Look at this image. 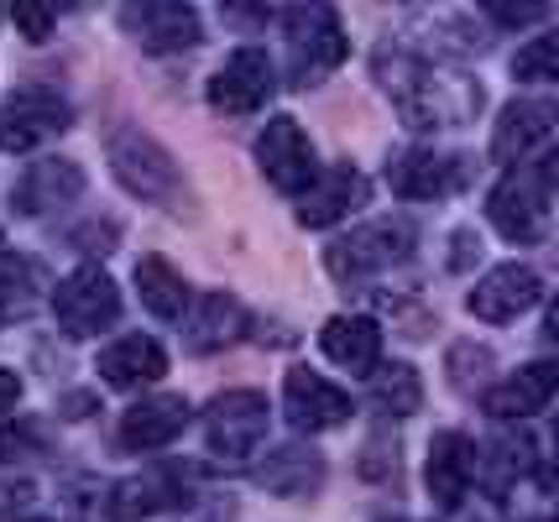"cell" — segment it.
Wrapping results in <instances>:
<instances>
[{
  "label": "cell",
  "instance_id": "6da1fadb",
  "mask_svg": "<svg viewBox=\"0 0 559 522\" xmlns=\"http://www.w3.org/2000/svg\"><path fill=\"white\" fill-rule=\"evenodd\" d=\"M382 84L397 100L403 121H414L418 131H444V125H465L476 110H481V89L465 74H450L439 63H418V58H403L392 63L382 58Z\"/></svg>",
  "mask_w": 559,
  "mask_h": 522
},
{
  "label": "cell",
  "instance_id": "7a4b0ae2",
  "mask_svg": "<svg viewBox=\"0 0 559 522\" xmlns=\"http://www.w3.org/2000/svg\"><path fill=\"white\" fill-rule=\"evenodd\" d=\"M283 37H288V78L293 89H314L324 74H335L345 63V26L330 5H288L283 16Z\"/></svg>",
  "mask_w": 559,
  "mask_h": 522
},
{
  "label": "cell",
  "instance_id": "3957f363",
  "mask_svg": "<svg viewBox=\"0 0 559 522\" xmlns=\"http://www.w3.org/2000/svg\"><path fill=\"white\" fill-rule=\"evenodd\" d=\"M110 173H116L126 194H136L146 204H168L173 215H183V204H189V189H183V173H178L173 151L157 147L146 131L110 136Z\"/></svg>",
  "mask_w": 559,
  "mask_h": 522
},
{
  "label": "cell",
  "instance_id": "277c9868",
  "mask_svg": "<svg viewBox=\"0 0 559 522\" xmlns=\"http://www.w3.org/2000/svg\"><path fill=\"white\" fill-rule=\"evenodd\" d=\"M414 241H418V230L408 215H382V220H366L361 230L341 235L335 246H324V267H330L335 282H366V277L408 262Z\"/></svg>",
  "mask_w": 559,
  "mask_h": 522
},
{
  "label": "cell",
  "instance_id": "5b68a950",
  "mask_svg": "<svg viewBox=\"0 0 559 522\" xmlns=\"http://www.w3.org/2000/svg\"><path fill=\"white\" fill-rule=\"evenodd\" d=\"M267 398L262 392H219L204 413H199V428H204V449H210V460L215 465H241L251 460V449L262 445V434H267Z\"/></svg>",
  "mask_w": 559,
  "mask_h": 522
},
{
  "label": "cell",
  "instance_id": "8992f818",
  "mask_svg": "<svg viewBox=\"0 0 559 522\" xmlns=\"http://www.w3.org/2000/svg\"><path fill=\"white\" fill-rule=\"evenodd\" d=\"M52 319L69 340H95L121 319V293L105 267H73L58 288H52Z\"/></svg>",
  "mask_w": 559,
  "mask_h": 522
},
{
  "label": "cell",
  "instance_id": "52a82bcc",
  "mask_svg": "<svg viewBox=\"0 0 559 522\" xmlns=\"http://www.w3.org/2000/svg\"><path fill=\"white\" fill-rule=\"evenodd\" d=\"M476 178L471 157L461 151H435V147H397L388 157V183L397 199L408 204H435V199H450L461 194L465 183Z\"/></svg>",
  "mask_w": 559,
  "mask_h": 522
},
{
  "label": "cell",
  "instance_id": "ba28073f",
  "mask_svg": "<svg viewBox=\"0 0 559 522\" xmlns=\"http://www.w3.org/2000/svg\"><path fill=\"white\" fill-rule=\"evenodd\" d=\"M73 125V110L63 95L52 89H22L11 100H0V151L22 157V151H37L43 142L63 136Z\"/></svg>",
  "mask_w": 559,
  "mask_h": 522
},
{
  "label": "cell",
  "instance_id": "9c48e42d",
  "mask_svg": "<svg viewBox=\"0 0 559 522\" xmlns=\"http://www.w3.org/2000/svg\"><path fill=\"white\" fill-rule=\"evenodd\" d=\"M257 162H262V173H267L272 189H283V194H309L314 178L324 173L309 131L293 121V116H277V121L257 136Z\"/></svg>",
  "mask_w": 559,
  "mask_h": 522
},
{
  "label": "cell",
  "instance_id": "30bf717a",
  "mask_svg": "<svg viewBox=\"0 0 559 522\" xmlns=\"http://www.w3.org/2000/svg\"><path fill=\"white\" fill-rule=\"evenodd\" d=\"M491 224L508 235L512 246H534L549 235V204H544V178L528 173V168H512L497 189H491L487 204Z\"/></svg>",
  "mask_w": 559,
  "mask_h": 522
},
{
  "label": "cell",
  "instance_id": "8fae6325",
  "mask_svg": "<svg viewBox=\"0 0 559 522\" xmlns=\"http://www.w3.org/2000/svg\"><path fill=\"white\" fill-rule=\"evenodd\" d=\"M189 398L178 392H152V398L131 402L121 418H116V445L126 454H157L163 445H173L183 428H189Z\"/></svg>",
  "mask_w": 559,
  "mask_h": 522
},
{
  "label": "cell",
  "instance_id": "7c38bea8",
  "mask_svg": "<svg viewBox=\"0 0 559 522\" xmlns=\"http://www.w3.org/2000/svg\"><path fill=\"white\" fill-rule=\"evenodd\" d=\"M283 418L298 434H324V428H341L350 418V398H345L335 381L309 372V366H293L283 376Z\"/></svg>",
  "mask_w": 559,
  "mask_h": 522
},
{
  "label": "cell",
  "instance_id": "4fadbf2b",
  "mask_svg": "<svg viewBox=\"0 0 559 522\" xmlns=\"http://www.w3.org/2000/svg\"><path fill=\"white\" fill-rule=\"evenodd\" d=\"M272 84H277V74H272L267 52L236 48L215 69V78H210V105H215L219 116H251V110L272 95Z\"/></svg>",
  "mask_w": 559,
  "mask_h": 522
},
{
  "label": "cell",
  "instance_id": "5bb4252c",
  "mask_svg": "<svg viewBox=\"0 0 559 522\" xmlns=\"http://www.w3.org/2000/svg\"><path fill=\"white\" fill-rule=\"evenodd\" d=\"M189 501V465H146L121 486H110V518L116 522H142L152 512H168Z\"/></svg>",
  "mask_w": 559,
  "mask_h": 522
},
{
  "label": "cell",
  "instance_id": "9a60e30c",
  "mask_svg": "<svg viewBox=\"0 0 559 522\" xmlns=\"http://www.w3.org/2000/svg\"><path fill=\"white\" fill-rule=\"evenodd\" d=\"M79 194H84V173H79V162L43 157V162H32V168L11 183V209L26 215V220H37V215H58V209H69Z\"/></svg>",
  "mask_w": 559,
  "mask_h": 522
},
{
  "label": "cell",
  "instance_id": "2e32d148",
  "mask_svg": "<svg viewBox=\"0 0 559 522\" xmlns=\"http://www.w3.org/2000/svg\"><path fill=\"white\" fill-rule=\"evenodd\" d=\"M371 204V183H366L361 168H350V162H335V168H324L314 178V189L298 199V224H309V230H324V224H341L345 215H356Z\"/></svg>",
  "mask_w": 559,
  "mask_h": 522
},
{
  "label": "cell",
  "instance_id": "e0dca14e",
  "mask_svg": "<svg viewBox=\"0 0 559 522\" xmlns=\"http://www.w3.org/2000/svg\"><path fill=\"white\" fill-rule=\"evenodd\" d=\"M559 125V105L555 100H512L502 105V116H497V125H491V162L497 168H518L528 151L549 136Z\"/></svg>",
  "mask_w": 559,
  "mask_h": 522
},
{
  "label": "cell",
  "instance_id": "ac0fdd59",
  "mask_svg": "<svg viewBox=\"0 0 559 522\" xmlns=\"http://www.w3.org/2000/svg\"><path fill=\"white\" fill-rule=\"evenodd\" d=\"M559 392V366L555 361H528V366H518V372H508L497 387H487V413L502 423H523L534 418V413H544L549 402H555Z\"/></svg>",
  "mask_w": 559,
  "mask_h": 522
},
{
  "label": "cell",
  "instance_id": "d6986e66",
  "mask_svg": "<svg viewBox=\"0 0 559 522\" xmlns=\"http://www.w3.org/2000/svg\"><path fill=\"white\" fill-rule=\"evenodd\" d=\"M538 299V272L523 267V262H508V267H491L476 293H471V314L481 324H512L518 314H528Z\"/></svg>",
  "mask_w": 559,
  "mask_h": 522
},
{
  "label": "cell",
  "instance_id": "ffe728a7",
  "mask_svg": "<svg viewBox=\"0 0 559 522\" xmlns=\"http://www.w3.org/2000/svg\"><path fill=\"white\" fill-rule=\"evenodd\" d=\"M424 481H429V497L439 507H461L465 491H471V481H476V445L455 434V428H444L429 439V465H424Z\"/></svg>",
  "mask_w": 559,
  "mask_h": 522
},
{
  "label": "cell",
  "instance_id": "44dd1931",
  "mask_svg": "<svg viewBox=\"0 0 559 522\" xmlns=\"http://www.w3.org/2000/svg\"><path fill=\"white\" fill-rule=\"evenodd\" d=\"M246 329H251V314L241 308V299H230V293H204L199 308H189L183 345L194 350V355H215V350L241 345Z\"/></svg>",
  "mask_w": 559,
  "mask_h": 522
},
{
  "label": "cell",
  "instance_id": "7402d4cb",
  "mask_svg": "<svg viewBox=\"0 0 559 522\" xmlns=\"http://www.w3.org/2000/svg\"><path fill=\"white\" fill-rule=\"evenodd\" d=\"M126 26L136 32V43L146 52H183L199 43V11L178 5V0H152V5H131L126 11Z\"/></svg>",
  "mask_w": 559,
  "mask_h": 522
},
{
  "label": "cell",
  "instance_id": "603a6c76",
  "mask_svg": "<svg viewBox=\"0 0 559 522\" xmlns=\"http://www.w3.org/2000/svg\"><path fill=\"white\" fill-rule=\"evenodd\" d=\"M168 372V350L157 345L152 335H121L99 350V381L116 387V392H131V387H146Z\"/></svg>",
  "mask_w": 559,
  "mask_h": 522
},
{
  "label": "cell",
  "instance_id": "cb8c5ba5",
  "mask_svg": "<svg viewBox=\"0 0 559 522\" xmlns=\"http://www.w3.org/2000/svg\"><path fill=\"white\" fill-rule=\"evenodd\" d=\"M257 486L272 491V497H293V501H309L324 486V460H319L309 445H283L272 449L267 460H257Z\"/></svg>",
  "mask_w": 559,
  "mask_h": 522
},
{
  "label": "cell",
  "instance_id": "d4e9b609",
  "mask_svg": "<svg viewBox=\"0 0 559 522\" xmlns=\"http://www.w3.org/2000/svg\"><path fill=\"white\" fill-rule=\"evenodd\" d=\"M319 350L345 366V372H377V361H382V329L377 319H366V314H335V319L319 329Z\"/></svg>",
  "mask_w": 559,
  "mask_h": 522
},
{
  "label": "cell",
  "instance_id": "484cf974",
  "mask_svg": "<svg viewBox=\"0 0 559 522\" xmlns=\"http://www.w3.org/2000/svg\"><path fill=\"white\" fill-rule=\"evenodd\" d=\"M136 293H142V303L157 319H183V314L194 308V288H189L183 272H178L173 262H163V256L136 262Z\"/></svg>",
  "mask_w": 559,
  "mask_h": 522
},
{
  "label": "cell",
  "instance_id": "4316f807",
  "mask_svg": "<svg viewBox=\"0 0 559 522\" xmlns=\"http://www.w3.org/2000/svg\"><path fill=\"white\" fill-rule=\"evenodd\" d=\"M418 402H424V381H418L414 366H377L371 372V408L382 413V418H408L418 413Z\"/></svg>",
  "mask_w": 559,
  "mask_h": 522
},
{
  "label": "cell",
  "instance_id": "83f0119b",
  "mask_svg": "<svg viewBox=\"0 0 559 522\" xmlns=\"http://www.w3.org/2000/svg\"><path fill=\"white\" fill-rule=\"evenodd\" d=\"M534 460H538V449H534L528 434H508V439H497L491 454H487V491L491 497H508L523 475H534Z\"/></svg>",
  "mask_w": 559,
  "mask_h": 522
},
{
  "label": "cell",
  "instance_id": "f1b7e54d",
  "mask_svg": "<svg viewBox=\"0 0 559 522\" xmlns=\"http://www.w3.org/2000/svg\"><path fill=\"white\" fill-rule=\"evenodd\" d=\"M512 74L523 84H559V32H538L534 43H523L512 58Z\"/></svg>",
  "mask_w": 559,
  "mask_h": 522
},
{
  "label": "cell",
  "instance_id": "f546056e",
  "mask_svg": "<svg viewBox=\"0 0 559 522\" xmlns=\"http://www.w3.org/2000/svg\"><path fill=\"white\" fill-rule=\"evenodd\" d=\"M37 282H43V272H37L32 262L11 256V251H0V319H5L11 308H22V303L37 293Z\"/></svg>",
  "mask_w": 559,
  "mask_h": 522
},
{
  "label": "cell",
  "instance_id": "4dcf8cb0",
  "mask_svg": "<svg viewBox=\"0 0 559 522\" xmlns=\"http://www.w3.org/2000/svg\"><path fill=\"white\" fill-rule=\"evenodd\" d=\"M43 445H48L43 423H32V418H0V465H11V460H22L26 449H43Z\"/></svg>",
  "mask_w": 559,
  "mask_h": 522
},
{
  "label": "cell",
  "instance_id": "1f68e13d",
  "mask_svg": "<svg viewBox=\"0 0 559 522\" xmlns=\"http://www.w3.org/2000/svg\"><path fill=\"white\" fill-rule=\"evenodd\" d=\"M11 22H16V32H22L26 43H48L52 26H58V16H52L48 5H32V0H22V5L11 11Z\"/></svg>",
  "mask_w": 559,
  "mask_h": 522
},
{
  "label": "cell",
  "instance_id": "d6a6232c",
  "mask_svg": "<svg viewBox=\"0 0 559 522\" xmlns=\"http://www.w3.org/2000/svg\"><path fill=\"white\" fill-rule=\"evenodd\" d=\"M476 366H491V355L487 350H476V345H455L450 350V376H455V387H471L476 381Z\"/></svg>",
  "mask_w": 559,
  "mask_h": 522
},
{
  "label": "cell",
  "instance_id": "836d02e7",
  "mask_svg": "<svg viewBox=\"0 0 559 522\" xmlns=\"http://www.w3.org/2000/svg\"><path fill=\"white\" fill-rule=\"evenodd\" d=\"M392 454H397V449H392V439H382L377 449H361V475H366V481H388V475L397 471V465H392Z\"/></svg>",
  "mask_w": 559,
  "mask_h": 522
},
{
  "label": "cell",
  "instance_id": "e575fe53",
  "mask_svg": "<svg viewBox=\"0 0 559 522\" xmlns=\"http://www.w3.org/2000/svg\"><path fill=\"white\" fill-rule=\"evenodd\" d=\"M26 501H32V481H0V522L22 518Z\"/></svg>",
  "mask_w": 559,
  "mask_h": 522
},
{
  "label": "cell",
  "instance_id": "d590c367",
  "mask_svg": "<svg viewBox=\"0 0 559 522\" xmlns=\"http://www.w3.org/2000/svg\"><path fill=\"white\" fill-rule=\"evenodd\" d=\"M487 16L491 22H502V26H523V22H538V16H544V5H497V0H491L487 5Z\"/></svg>",
  "mask_w": 559,
  "mask_h": 522
},
{
  "label": "cell",
  "instance_id": "8d00e7d4",
  "mask_svg": "<svg viewBox=\"0 0 559 522\" xmlns=\"http://www.w3.org/2000/svg\"><path fill=\"white\" fill-rule=\"evenodd\" d=\"M22 398V376L11 372V366H0V413H11Z\"/></svg>",
  "mask_w": 559,
  "mask_h": 522
},
{
  "label": "cell",
  "instance_id": "74e56055",
  "mask_svg": "<svg viewBox=\"0 0 559 522\" xmlns=\"http://www.w3.org/2000/svg\"><path fill=\"white\" fill-rule=\"evenodd\" d=\"M538 178H544V189H559V147L544 157V168H538Z\"/></svg>",
  "mask_w": 559,
  "mask_h": 522
},
{
  "label": "cell",
  "instance_id": "f35d334b",
  "mask_svg": "<svg viewBox=\"0 0 559 522\" xmlns=\"http://www.w3.org/2000/svg\"><path fill=\"white\" fill-rule=\"evenodd\" d=\"M544 324H549V335L559 340V293H555V303H549V319H544Z\"/></svg>",
  "mask_w": 559,
  "mask_h": 522
},
{
  "label": "cell",
  "instance_id": "ab89813d",
  "mask_svg": "<svg viewBox=\"0 0 559 522\" xmlns=\"http://www.w3.org/2000/svg\"><path fill=\"white\" fill-rule=\"evenodd\" d=\"M16 522H52V518H16Z\"/></svg>",
  "mask_w": 559,
  "mask_h": 522
},
{
  "label": "cell",
  "instance_id": "60d3db41",
  "mask_svg": "<svg viewBox=\"0 0 559 522\" xmlns=\"http://www.w3.org/2000/svg\"><path fill=\"white\" fill-rule=\"evenodd\" d=\"M544 522H559V507H555V518H544Z\"/></svg>",
  "mask_w": 559,
  "mask_h": 522
}]
</instances>
